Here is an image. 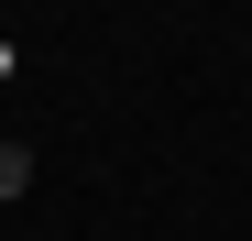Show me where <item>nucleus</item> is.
I'll use <instances>...</instances> for the list:
<instances>
[{
	"instance_id": "nucleus-1",
	"label": "nucleus",
	"mask_w": 252,
	"mask_h": 241,
	"mask_svg": "<svg viewBox=\"0 0 252 241\" xmlns=\"http://www.w3.org/2000/svg\"><path fill=\"white\" fill-rule=\"evenodd\" d=\"M33 186V143H0V197H22Z\"/></svg>"
},
{
	"instance_id": "nucleus-2",
	"label": "nucleus",
	"mask_w": 252,
	"mask_h": 241,
	"mask_svg": "<svg viewBox=\"0 0 252 241\" xmlns=\"http://www.w3.org/2000/svg\"><path fill=\"white\" fill-rule=\"evenodd\" d=\"M11 66H22V55H11V44H0V88H11Z\"/></svg>"
}]
</instances>
